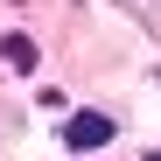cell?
Masks as SVG:
<instances>
[{
	"instance_id": "obj_4",
	"label": "cell",
	"mask_w": 161,
	"mask_h": 161,
	"mask_svg": "<svg viewBox=\"0 0 161 161\" xmlns=\"http://www.w3.org/2000/svg\"><path fill=\"white\" fill-rule=\"evenodd\" d=\"M14 7H28V0H14Z\"/></svg>"
},
{
	"instance_id": "obj_2",
	"label": "cell",
	"mask_w": 161,
	"mask_h": 161,
	"mask_svg": "<svg viewBox=\"0 0 161 161\" xmlns=\"http://www.w3.org/2000/svg\"><path fill=\"white\" fill-rule=\"evenodd\" d=\"M0 56H7V70H35V42H28V35H7Z\"/></svg>"
},
{
	"instance_id": "obj_3",
	"label": "cell",
	"mask_w": 161,
	"mask_h": 161,
	"mask_svg": "<svg viewBox=\"0 0 161 161\" xmlns=\"http://www.w3.org/2000/svg\"><path fill=\"white\" fill-rule=\"evenodd\" d=\"M140 161H161V154H140Z\"/></svg>"
},
{
	"instance_id": "obj_1",
	"label": "cell",
	"mask_w": 161,
	"mask_h": 161,
	"mask_svg": "<svg viewBox=\"0 0 161 161\" xmlns=\"http://www.w3.org/2000/svg\"><path fill=\"white\" fill-rule=\"evenodd\" d=\"M112 119H105V112H77V119H63V140L70 147H105V140H112Z\"/></svg>"
}]
</instances>
